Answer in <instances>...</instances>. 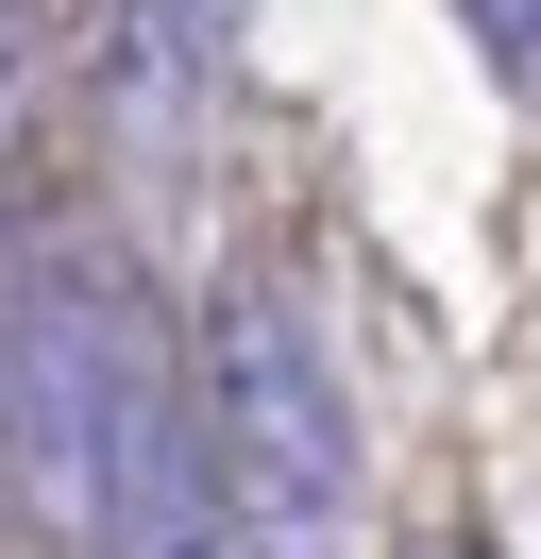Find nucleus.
Here are the masks:
<instances>
[{"label": "nucleus", "mask_w": 541, "mask_h": 559, "mask_svg": "<svg viewBox=\"0 0 541 559\" xmlns=\"http://www.w3.org/2000/svg\"><path fill=\"white\" fill-rule=\"evenodd\" d=\"M187 407H203V475H220L254 559H338L356 543V390H338L322 322L270 272L203 288L187 322Z\"/></svg>", "instance_id": "obj_2"}, {"label": "nucleus", "mask_w": 541, "mask_h": 559, "mask_svg": "<svg viewBox=\"0 0 541 559\" xmlns=\"http://www.w3.org/2000/svg\"><path fill=\"white\" fill-rule=\"evenodd\" d=\"M457 17H473V35H491V51H507V69H525V85H541V0H457Z\"/></svg>", "instance_id": "obj_3"}, {"label": "nucleus", "mask_w": 541, "mask_h": 559, "mask_svg": "<svg viewBox=\"0 0 541 559\" xmlns=\"http://www.w3.org/2000/svg\"><path fill=\"white\" fill-rule=\"evenodd\" d=\"M169 424H187V356L153 340L135 272L68 254V238H17V509H34V543L85 559Z\"/></svg>", "instance_id": "obj_1"}, {"label": "nucleus", "mask_w": 541, "mask_h": 559, "mask_svg": "<svg viewBox=\"0 0 541 559\" xmlns=\"http://www.w3.org/2000/svg\"><path fill=\"white\" fill-rule=\"evenodd\" d=\"M406 559H473V543H406Z\"/></svg>", "instance_id": "obj_4"}]
</instances>
